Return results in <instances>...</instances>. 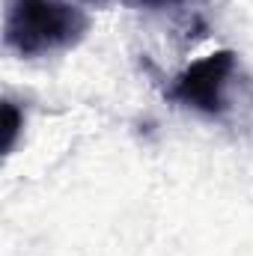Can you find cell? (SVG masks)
<instances>
[{
	"label": "cell",
	"instance_id": "obj_2",
	"mask_svg": "<svg viewBox=\"0 0 253 256\" xmlns=\"http://www.w3.org/2000/svg\"><path fill=\"white\" fill-rule=\"evenodd\" d=\"M238 74V57L230 48L212 51L182 68L170 86V98L206 116H224L230 110V90Z\"/></svg>",
	"mask_w": 253,
	"mask_h": 256
},
{
	"label": "cell",
	"instance_id": "obj_5",
	"mask_svg": "<svg viewBox=\"0 0 253 256\" xmlns=\"http://www.w3.org/2000/svg\"><path fill=\"white\" fill-rule=\"evenodd\" d=\"M86 3H104V0H86Z\"/></svg>",
	"mask_w": 253,
	"mask_h": 256
},
{
	"label": "cell",
	"instance_id": "obj_3",
	"mask_svg": "<svg viewBox=\"0 0 253 256\" xmlns=\"http://www.w3.org/2000/svg\"><path fill=\"white\" fill-rule=\"evenodd\" d=\"M21 126H24L21 110H18L12 102H6V104H3V152H6V155L15 149V140H18Z\"/></svg>",
	"mask_w": 253,
	"mask_h": 256
},
{
	"label": "cell",
	"instance_id": "obj_4",
	"mask_svg": "<svg viewBox=\"0 0 253 256\" xmlns=\"http://www.w3.org/2000/svg\"><path fill=\"white\" fill-rule=\"evenodd\" d=\"M143 9H173V6H182L185 0H131Z\"/></svg>",
	"mask_w": 253,
	"mask_h": 256
},
{
	"label": "cell",
	"instance_id": "obj_1",
	"mask_svg": "<svg viewBox=\"0 0 253 256\" xmlns=\"http://www.w3.org/2000/svg\"><path fill=\"white\" fill-rule=\"evenodd\" d=\"M90 30V18L63 0H9L3 42L24 60L51 57L74 48Z\"/></svg>",
	"mask_w": 253,
	"mask_h": 256
}]
</instances>
